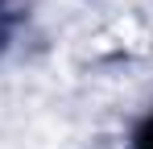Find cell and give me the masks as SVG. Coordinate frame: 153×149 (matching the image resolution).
<instances>
[{
  "label": "cell",
  "instance_id": "cell-1",
  "mask_svg": "<svg viewBox=\"0 0 153 149\" xmlns=\"http://www.w3.org/2000/svg\"><path fill=\"white\" fill-rule=\"evenodd\" d=\"M8 46V21H4V13H0V50Z\"/></svg>",
  "mask_w": 153,
  "mask_h": 149
}]
</instances>
